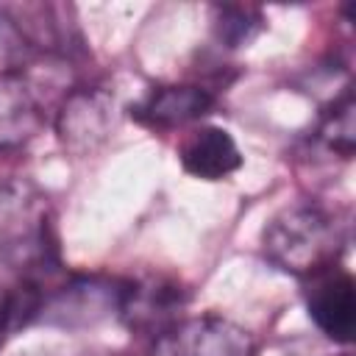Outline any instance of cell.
I'll use <instances>...</instances> for the list:
<instances>
[{"instance_id": "5b68a950", "label": "cell", "mask_w": 356, "mask_h": 356, "mask_svg": "<svg viewBox=\"0 0 356 356\" xmlns=\"http://www.w3.org/2000/svg\"><path fill=\"white\" fill-rule=\"evenodd\" d=\"M120 295H122V281L75 278L47 292L39 320L58 325H89L106 314H117Z\"/></svg>"}, {"instance_id": "30bf717a", "label": "cell", "mask_w": 356, "mask_h": 356, "mask_svg": "<svg viewBox=\"0 0 356 356\" xmlns=\"http://www.w3.org/2000/svg\"><path fill=\"white\" fill-rule=\"evenodd\" d=\"M181 164L200 181H220L242 167V153L225 128L206 125L195 131L181 147Z\"/></svg>"}, {"instance_id": "52a82bcc", "label": "cell", "mask_w": 356, "mask_h": 356, "mask_svg": "<svg viewBox=\"0 0 356 356\" xmlns=\"http://www.w3.org/2000/svg\"><path fill=\"white\" fill-rule=\"evenodd\" d=\"M309 317L334 342L348 345L356 331V284L345 270H325L312 278L306 295Z\"/></svg>"}, {"instance_id": "8992f818", "label": "cell", "mask_w": 356, "mask_h": 356, "mask_svg": "<svg viewBox=\"0 0 356 356\" xmlns=\"http://www.w3.org/2000/svg\"><path fill=\"white\" fill-rule=\"evenodd\" d=\"M184 303H186V295H184L181 284H175L170 278L150 275V278L122 281L117 317L136 331L159 334L161 328H167L178 320V312L184 309Z\"/></svg>"}, {"instance_id": "6da1fadb", "label": "cell", "mask_w": 356, "mask_h": 356, "mask_svg": "<svg viewBox=\"0 0 356 356\" xmlns=\"http://www.w3.org/2000/svg\"><path fill=\"white\" fill-rule=\"evenodd\" d=\"M58 239L47 197L28 178L0 184V278L44 284L58 273Z\"/></svg>"}, {"instance_id": "7a4b0ae2", "label": "cell", "mask_w": 356, "mask_h": 356, "mask_svg": "<svg viewBox=\"0 0 356 356\" xmlns=\"http://www.w3.org/2000/svg\"><path fill=\"white\" fill-rule=\"evenodd\" d=\"M261 248L278 270L314 278L337 264L345 248V225L323 206L298 203L264 225Z\"/></svg>"}, {"instance_id": "277c9868", "label": "cell", "mask_w": 356, "mask_h": 356, "mask_svg": "<svg viewBox=\"0 0 356 356\" xmlns=\"http://www.w3.org/2000/svg\"><path fill=\"white\" fill-rule=\"evenodd\" d=\"M117 122V100L103 86L72 89L56 117V134L67 153L92 156L103 147Z\"/></svg>"}, {"instance_id": "8fae6325", "label": "cell", "mask_w": 356, "mask_h": 356, "mask_svg": "<svg viewBox=\"0 0 356 356\" xmlns=\"http://www.w3.org/2000/svg\"><path fill=\"white\" fill-rule=\"evenodd\" d=\"M317 136L331 153H339L345 159L353 153V147H356V100H353L350 89L325 108Z\"/></svg>"}, {"instance_id": "ba28073f", "label": "cell", "mask_w": 356, "mask_h": 356, "mask_svg": "<svg viewBox=\"0 0 356 356\" xmlns=\"http://www.w3.org/2000/svg\"><path fill=\"white\" fill-rule=\"evenodd\" d=\"M44 125V111L31 78L19 70L0 72V153L31 142Z\"/></svg>"}, {"instance_id": "9c48e42d", "label": "cell", "mask_w": 356, "mask_h": 356, "mask_svg": "<svg viewBox=\"0 0 356 356\" xmlns=\"http://www.w3.org/2000/svg\"><path fill=\"white\" fill-rule=\"evenodd\" d=\"M214 106V97L203 86L192 83H172V86H156L150 89L131 114L147 125V128H175L192 120H200Z\"/></svg>"}, {"instance_id": "7c38bea8", "label": "cell", "mask_w": 356, "mask_h": 356, "mask_svg": "<svg viewBox=\"0 0 356 356\" xmlns=\"http://www.w3.org/2000/svg\"><path fill=\"white\" fill-rule=\"evenodd\" d=\"M261 28V14L245 6H220L214 8V36L225 47L248 44Z\"/></svg>"}, {"instance_id": "3957f363", "label": "cell", "mask_w": 356, "mask_h": 356, "mask_svg": "<svg viewBox=\"0 0 356 356\" xmlns=\"http://www.w3.org/2000/svg\"><path fill=\"white\" fill-rule=\"evenodd\" d=\"M147 356H259V345L248 328L222 314L178 317L153 334Z\"/></svg>"}]
</instances>
